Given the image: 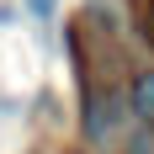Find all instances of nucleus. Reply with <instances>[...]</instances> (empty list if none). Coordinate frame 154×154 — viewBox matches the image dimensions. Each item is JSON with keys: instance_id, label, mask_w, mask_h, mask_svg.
I'll list each match as a JSON object with an SVG mask.
<instances>
[{"instance_id": "obj_1", "label": "nucleus", "mask_w": 154, "mask_h": 154, "mask_svg": "<svg viewBox=\"0 0 154 154\" xmlns=\"http://www.w3.org/2000/svg\"><path fill=\"white\" fill-rule=\"evenodd\" d=\"M128 106V96H91L85 101V133L91 138H106L112 128H117V112Z\"/></svg>"}, {"instance_id": "obj_4", "label": "nucleus", "mask_w": 154, "mask_h": 154, "mask_svg": "<svg viewBox=\"0 0 154 154\" xmlns=\"http://www.w3.org/2000/svg\"><path fill=\"white\" fill-rule=\"evenodd\" d=\"M133 154H154V149H149V143H133Z\"/></svg>"}, {"instance_id": "obj_2", "label": "nucleus", "mask_w": 154, "mask_h": 154, "mask_svg": "<svg viewBox=\"0 0 154 154\" xmlns=\"http://www.w3.org/2000/svg\"><path fill=\"white\" fill-rule=\"evenodd\" d=\"M128 112H133L143 128H154V69L133 75V91H128Z\"/></svg>"}, {"instance_id": "obj_3", "label": "nucleus", "mask_w": 154, "mask_h": 154, "mask_svg": "<svg viewBox=\"0 0 154 154\" xmlns=\"http://www.w3.org/2000/svg\"><path fill=\"white\" fill-rule=\"evenodd\" d=\"M27 5H32L37 16H53V0H27Z\"/></svg>"}]
</instances>
